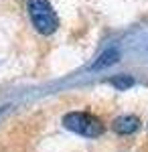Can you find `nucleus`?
I'll return each mask as SVG.
<instances>
[{
	"instance_id": "2",
	"label": "nucleus",
	"mask_w": 148,
	"mask_h": 152,
	"mask_svg": "<svg viewBox=\"0 0 148 152\" xmlns=\"http://www.w3.org/2000/svg\"><path fill=\"white\" fill-rule=\"evenodd\" d=\"M63 126L79 136H87V138H95L103 134V124L100 118L85 114V112H71L63 118Z\"/></svg>"
},
{
	"instance_id": "3",
	"label": "nucleus",
	"mask_w": 148,
	"mask_h": 152,
	"mask_svg": "<svg viewBox=\"0 0 148 152\" xmlns=\"http://www.w3.org/2000/svg\"><path fill=\"white\" fill-rule=\"evenodd\" d=\"M138 128H140V120H138L136 116H120L114 122V132L122 134V136L134 134Z\"/></svg>"
},
{
	"instance_id": "4",
	"label": "nucleus",
	"mask_w": 148,
	"mask_h": 152,
	"mask_svg": "<svg viewBox=\"0 0 148 152\" xmlns=\"http://www.w3.org/2000/svg\"><path fill=\"white\" fill-rule=\"evenodd\" d=\"M120 59V51L118 49H108V51H103L102 55H100V59L91 65V69H103V67H110V65H114L116 61Z\"/></svg>"
},
{
	"instance_id": "5",
	"label": "nucleus",
	"mask_w": 148,
	"mask_h": 152,
	"mask_svg": "<svg viewBox=\"0 0 148 152\" xmlns=\"http://www.w3.org/2000/svg\"><path fill=\"white\" fill-rule=\"evenodd\" d=\"M110 83L114 85L116 89H128V87L134 83V79L128 77V75H116L114 79H110Z\"/></svg>"
},
{
	"instance_id": "1",
	"label": "nucleus",
	"mask_w": 148,
	"mask_h": 152,
	"mask_svg": "<svg viewBox=\"0 0 148 152\" xmlns=\"http://www.w3.org/2000/svg\"><path fill=\"white\" fill-rule=\"evenodd\" d=\"M26 8H29V14H31V20H33L34 28L41 35H51V33L57 31L59 18L49 0H29Z\"/></svg>"
}]
</instances>
